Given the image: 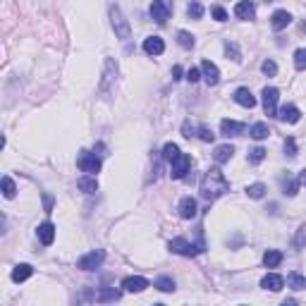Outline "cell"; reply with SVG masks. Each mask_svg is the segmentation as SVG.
<instances>
[{"label":"cell","instance_id":"6da1fadb","mask_svg":"<svg viewBox=\"0 0 306 306\" xmlns=\"http://www.w3.org/2000/svg\"><path fill=\"white\" fill-rule=\"evenodd\" d=\"M228 189H230V182H228V177L222 175L220 168H210L206 175H204V180H201V196L206 198V201H216Z\"/></svg>","mask_w":306,"mask_h":306},{"label":"cell","instance_id":"7a4b0ae2","mask_svg":"<svg viewBox=\"0 0 306 306\" xmlns=\"http://www.w3.org/2000/svg\"><path fill=\"white\" fill-rule=\"evenodd\" d=\"M110 22H112V29H115V36L122 38V41H127L132 36V29H130V22L124 20V14L118 5H110Z\"/></svg>","mask_w":306,"mask_h":306},{"label":"cell","instance_id":"3957f363","mask_svg":"<svg viewBox=\"0 0 306 306\" xmlns=\"http://www.w3.org/2000/svg\"><path fill=\"white\" fill-rule=\"evenodd\" d=\"M170 249L180 256H198V254L206 249V244L204 242H198V244H192V242H186L184 237H177V240L170 242Z\"/></svg>","mask_w":306,"mask_h":306},{"label":"cell","instance_id":"277c9868","mask_svg":"<svg viewBox=\"0 0 306 306\" xmlns=\"http://www.w3.org/2000/svg\"><path fill=\"white\" fill-rule=\"evenodd\" d=\"M76 168H79L82 172H88V175H96V172L100 170V158H96L94 153L82 151V153H79V158H76Z\"/></svg>","mask_w":306,"mask_h":306},{"label":"cell","instance_id":"5b68a950","mask_svg":"<svg viewBox=\"0 0 306 306\" xmlns=\"http://www.w3.org/2000/svg\"><path fill=\"white\" fill-rule=\"evenodd\" d=\"M103 261H106V254L100 252V249H96V252H88L86 256H82V258L76 261V268H79V270H96Z\"/></svg>","mask_w":306,"mask_h":306},{"label":"cell","instance_id":"8992f818","mask_svg":"<svg viewBox=\"0 0 306 306\" xmlns=\"http://www.w3.org/2000/svg\"><path fill=\"white\" fill-rule=\"evenodd\" d=\"M263 110L266 115H278V98H280V91L275 86H266L263 88Z\"/></svg>","mask_w":306,"mask_h":306},{"label":"cell","instance_id":"52a82bcc","mask_svg":"<svg viewBox=\"0 0 306 306\" xmlns=\"http://www.w3.org/2000/svg\"><path fill=\"white\" fill-rule=\"evenodd\" d=\"M172 168H170V175H172V180H182V177L189 172V168H192V158L186 156V153H180L175 160H172Z\"/></svg>","mask_w":306,"mask_h":306},{"label":"cell","instance_id":"ba28073f","mask_svg":"<svg viewBox=\"0 0 306 306\" xmlns=\"http://www.w3.org/2000/svg\"><path fill=\"white\" fill-rule=\"evenodd\" d=\"M151 17L158 24L168 22V17H170V8H168V2H165V0H153L151 2Z\"/></svg>","mask_w":306,"mask_h":306},{"label":"cell","instance_id":"9c48e42d","mask_svg":"<svg viewBox=\"0 0 306 306\" xmlns=\"http://www.w3.org/2000/svg\"><path fill=\"white\" fill-rule=\"evenodd\" d=\"M122 287H124V292H144L148 287V280L142 275H130L122 280Z\"/></svg>","mask_w":306,"mask_h":306},{"label":"cell","instance_id":"30bf717a","mask_svg":"<svg viewBox=\"0 0 306 306\" xmlns=\"http://www.w3.org/2000/svg\"><path fill=\"white\" fill-rule=\"evenodd\" d=\"M196 198H192V196H184L182 201H180V218H184V220H192L194 216H196Z\"/></svg>","mask_w":306,"mask_h":306},{"label":"cell","instance_id":"8fae6325","mask_svg":"<svg viewBox=\"0 0 306 306\" xmlns=\"http://www.w3.org/2000/svg\"><path fill=\"white\" fill-rule=\"evenodd\" d=\"M115 76H118V62L106 60V74H103V84H100V91H103V94H108V88H110V84L115 82Z\"/></svg>","mask_w":306,"mask_h":306},{"label":"cell","instance_id":"7c38bea8","mask_svg":"<svg viewBox=\"0 0 306 306\" xmlns=\"http://www.w3.org/2000/svg\"><path fill=\"white\" fill-rule=\"evenodd\" d=\"M234 14L240 20H254L256 17V5H254L252 0H242V2H237V8H234Z\"/></svg>","mask_w":306,"mask_h":306},{"label":"cell","instance_id":"4fadbf2b","mask_svg":"<svg viewBox=\"0 0 306 306\" xmlns=\"http://www.w3.org/2000/svg\"><path fill=\"white\" fill-rule=\"evenodd\" d=\"M201 72H204V76H206V82L210 84V86H216L220 82V72H218V67L213 65L210 60H204L201 62Z\"/></svg>","mask_w":306,"mask_h":306},{"label":"cell","instance_id":"5bb4252c","mask_svg":"<svg viewBox=\"0 0 306 306\" xmlns=\"http://www.w3.org/2000/svg\"><path fill=\"white\" fill-rule=\"evenodd\" d=\"M290 22H292V14H290L287 10H278V12H273V17H270V26H273L275 32L290 26Z\"/></svg>","mask_w":306,"mask_h":306},{"label":"cell","instance_id":"9a60e30c","mask_svg":"<svg viewBox=\"0 0 306 306\" xmlns=\"http://www.w3.org/2000/svg\"><path fill=\"white\" fill-rule=\"evenodd\" d=\"M220 132H222V136H240L242 132H244V124L242 122H234V120H222L220 122Z\"/></svg>","mask_w":306,"mask_h":306},{"label":"cell","instance_id":"2e32d148","mask_svg":"<svg viewBox=\"0 0 306 306\" xmlns=\"http://www.w3.org/2000/svg\"><path fill=\"white\" fill-rule=\"evenodd\" d=\"M144 50L148 55H160L165 50V44L160 36H148L146 41H144Z\"/></svg>","mask_w":306,"mask_h":306},{"label":"cell","instance_id":"e0dca14e","mask_svg":"<svg viewBox=\"0 0 306 306\" xmlns=\"http://www.w3.org/2000/svg\"><path fill=\"white\" fill-rule=\"evenodd\" d=\"M36 234H38V240L44 242L46 246H50V244H53V240H55V225H53V222H44V225H38Z\"/></svg>","mask_w":306,"mask_h":306},{"label":"cell","instance_id":"ac0fdd59","mask_svg":"<svg viewBox=\"0 0 306 306\" xmlns=\"http://www.w3.org/2000/svg\"><path fill=\"white\" fill-rule=\"evenodd\" d=\"M234 100L240 103L242 108H254V106H256V98H254V94L249 91V88H244V86L234 91Z\"/></svg>","mask_w":306,"mask_h":306},{"label":"cell","instance_id":"d6986e66","mask_svg":"<svg viewBox=\"0 0 306 306\" xmlns=\"http://www.w3.org/2000/svg\"><path fill=\"white\" fill-rule=\"evenodd\" d=\"M282 122H290V124H294V122H299V118H302V112H299V108L296 106H292V103H287L282 110H280V115H278Z\"/></svg>","mask_w":306,"mask_h":306},{"label":"cell","instance_id":"ffe728a7","mask_svg":"<svg viewBox=\"0 0 306 306\" xmlns=\"http://www.w3.org/2000/svg\"><path fill=\"white\" fill-rule=\"evenodd\" d=\"M261 287H266V290H270V292H280L284 287V280L280 278V275H275V273H268L266 278L261 280Z\"/></svg>","mask_w":306,"mask_h":306},{"label":"cell","instance_id":"44dd1931","mask_svg":"<svg viewBox=\"0 0 306 306\" xmlns=\"http://www.w3.org/2000/svg\"><path fill=\"white\" fill-rule=\"evenodd\" d=\"M34 273V268L29 263H20V266H14V270H12V280L14 282H24V280H29Z\"/></svg>","mask_w":306,"mask_h":306},{"label":"cell","instance_id":"7402d4cb","mask_svg":"<svg viewBox=\"0 0 306 306\" xmlns=\"http://www.w3.org/2000/svg\"><path fill=\"white\" fill-rule=\"evenodd\" d=\"M280 263H282V252L268 249V252L263 254V266H266V268H278Z\"/></svg>","mask_w":306,"mask_h":306},{"label":"cell","instance_id":"603a6c76","mask_svg":"<svg viewBox=\"0 0 306 306\" xmlns=\"http://www.w3.org/2000/svg\"><path fill=\"white\" fill-rule=\"evenodd\" d=\"M76 186H79V192H84V194H94L96 189H98V182H96V177H79L76 180Z\"/></svg>","mask_w":306,"mask_h":306},{"label":"cell","instance_id":"cb8c5ba5","mask_svg":"<svg viewBox=\"0 0 306 306\" xmlns=\"http://www.w3.org/2000/svg\"><path fill=\"white\" fill-rule=\"evenodd\" d=\"M232 153H234V148L230 146V144H222V146H218L216 148V153H213V160L218 165H222V163H228L230 158H232Z\"/></svg>","mask_w":306,"mask_h":306},{"label":"cell","instance_id":"d4e9b609","mask_svg":"<svg viewBox=\"0 0 306 306\" xmlns=\"http://www.w3.org/2000/svg\"><path fill=\"white\" fill-rule=\"evenodd\" d=\"M249 134H252L256 142H261V139H266V136L270 134V130H268V124H266V122H256V124H252Z\"/></svg>","mask_w":306,"mask_h":306},{"label":"cell","instance_id":"484cf974","mask_svg":"<svg viewBox=\"0 0 306 306\" xmlns=\"http://www.w3.org/2000/svg\"><path fill=\"white\" fill-rule=\"evenodd\" d=\"M287 287H292V290H306V278L302 273H290L287 275Z\"/></svg>","mask_w":306,"mask_h":306},{"label":"cell","instance_id":"4316f807","mask_svg":"<svg viewBox=\"0 0 306 306\" xmlns=\"http://www.w3.org/2000/svg\"><path fill=\"white\" fill-rule=\"evenodd\" d=\"M177 156H180V148H177V144H165L163 146V158L168 163H172Z\"/></svg>","mask_w":306,"mask_h":306},{"label":"cell","instance_id":"83f0119b","mask_svg":"<svg viewBox=\"0 0 306 306\" xmlns=\"http://www.w3.org/2000/svg\"><path fill=\"white\" fill-rule=\"evenodd\" d=\"M98 302H118L120 299V292L118 290H100L98 294H96Z\"/></svg>","mask_w":306,"mask_h":306},{"label":"cell","instance_id":"f1b7e54d","mask_svg":"<svg viewBox=\"0 0 306 306\" xmlns=\"http://www.w3.org/2000/svg\"><path fill=\"white\" fill-rule=\"evenodd\" d=\"M246 194H249V198H263V194H266V184H261V182L249 184L246 186Z\"/></svg>","mask_w":306,"mask_h":306},{"label":"cell","instance_id":"f546056e","mask_svg":"<svg viewBox=\"0 0 306 306\" xmlns=\"http://www.w3.org/2000/svg\"><path fill=\"white\" fill-rule=\"evenodd\" d=\"M156 287H158L160 292H172V290H175V280L163 275V278H158V280H156Z\"/></svg>","mask_w":306,"mask_h":306},{"label":"cell","instance_id":"4dcf8cb0","mask_svg":"<svg viewBox=\"0 0 306 306\" xmlns=\"http://www.w3.org/2000/svg\"><path fill=\"white\" fill-rule=\"evenodd\" d=\"M2 194H5V198H14V194H17V186L10 177H2Z\"/></svg>","mask_w":306,"mask_h":306},{"label":"cell","instance_id":"1f68e13d","mask_svg":"<svg viewBox=\"0 0 306 306\" xmlns=\"http://www.w3.org/2000/svg\"><path fill=\"white\" fill-rule=\"evenodd\" d=\"M282 189H284V194L294 196L296 189H299V182H296V180H292V177H282Z\"/></svg>","mask_w":306,"mask_h":306},{"label":"cell","instance_id":"d6a6232c","mask_svg":"<svg viewBox=\"0 0 306 306\" xmlns=\"http://www.w3.org/2000/svg\"><path fill=\"white\" fill-rule=\"evenodd\" d=\"M177 41L182 48H194V36L189 32H177Z\"/></svg>","mask_w":306,"mask_h":306},{"label":"cell","instance_id":"836d02e7","mask_svg":"<svg viewBox=\"0 0 306 306\" xmlns=\"http://www.w3.org/2000/svg\"><path fill=\"white\" fill-rule=\"evenodd\" d=\"M263 158H266V148H261V146H256V148H252V151H249V163L258 165Z\"/></svg>","mask_w":306,"mask_h":306},{"label":"cell","instance_id":"e575fe53","mask_svg":"<svg viewBox=\"0 0 306 306\" xmlns=\"http://www.w3.org/2000/svg\"><path fill=\"white\" fill-rule=\"evenodd\" d=\"M186 14H189V17H194V20H201V17H204V8H201V2H189Z\"/></svg>","mask_w":306,"mask_h":306},{"label":"cell","instance_id":"d590c367","mask_svg":"<svg viewBox=\"0 0 306 306\" xmlns=\"http://www.w3.org/2000/svg\"><path fill=\"white\" fill-rule=\"evenodd\" d=\"M294 67L296 70H306V48H299L294 53Z\"/></svg>","mask_w":306,"mask_h":306},{"label":"cell","instance_id":"8d00e7d4","mask_svg":"<svg viewBox=\"0 0 306 306\" xmlns=\"http://www.w3.org/2000/svg\"><path fill=\"white\" fill-rule=\"evenodd\" d=\"M196 136L201 139V142H213V139H216V134L208 130V127H204V124H201V127H196Z\"/></svg>","mask_w":306,"mask_h":306},{"label":"cell","instance_id":"74e56055","mask_svg":"<svg viewBox=\"0 0 306 306\" xmlns=\"http://www.w3.org/2000/svg\"><path fill=\"white\" fill-rule=\"evenodd\" d=\"M261 70H263V74H268V76L278 74V65H275L273 60H266V62L261 65Z\"/></svg>","mask_w":306,"mask_h":306},{"label":"cell","instance_id":"f35d334b","mask_svg":"<svg viewBox=\"0 0 306 306\" xmlns=\"http://www.w3.org/2000/svg\"><path fill=\"white\" fill-rule=\"evenodd\" d=\"M284 151H287V156L290 158H294L296 156V144H294V139L290 136V139H284Z\"/></svg>","mask_w":306,"mask_h":306},{"label":"cell","instance_id":"ab89813d","mask_svg":"<svg viewBox=\"0 0 306 306\" xmlns=\"http://www.w3.org/2000/svg\"><path fill=\"white\" fill-rule=\"evenodd\" d=\"M225 53L232 55V60H234V62H240V60H242V58H240V50H237V46H234V44H228V46H225Z\"/></svg>","mask_w":306,"mask_h":306},{"label":"cell","instance_id":"60d3db41","mask_svg":"<svg viewBox=\"0 0 306 306\" xmlns=\"http://www.w3.org/2000/svg\"><path fill=\"white\" fill-rule=\"evenodd\" d=\"M210 14H213V17H216L218 22H225V20H228V12L222 10V8H218V5H216V8L210 10Z\"/></svg>","mask_w":306,"mask_h":306},{"label":"cell","instance_id":"b9f144b4","mask_svg":"<svg viewBox=\"0 0 306 306\" xmlns=\"http://www.w3.org/2000/svg\"><path fill=\"white\" fill-rule=\"evenodd\" d=\"M304 244H306V228H302L299 230V234H296V240H294V246L296 249H302Z\"/></svg>","mask_w":306,"mask_h":306},{"label":"cell","instance_id":"7bdbcfd3","mask_svg":"<svg viewBox=\"0 0 306 306\" xmlns=\"http://www.w3.org/2000/svg\"><path fill=\"white\" fill-rule=\"evenodd\" d=\"M186 79H189V82L194 84V82H198V79H201V72H198L196 67H192V70L186 72Z\"/></svg>","mask_w":306,"mask_h":306},{"label":"cell","instance_id":"ee69618b","mask_svg":"<svg viewBox=\"0 0 306 306\" xmlns=\"http://www.w3.org/2000/svg\"><path fill=\"white\" fill-rule=\"evenodd\" d=\"M44 204H46V213H50V210H53V198L46 194V196H44Z\"/></svg>","mask_w":306,"mask_h":306},{"label":"cell","instance_id":"f6af8a7d","mask_svg":"<svg viewBox=\"0 0 306 306\" xmlns=\"http://www.w3.org/2000/svg\"><path fill=\"white\" fill-rule=\"evenodd\" d=\"M180 76H182V67L175 65L172 67V79H180Z\"/></svg>","mask_w":306,"mask_h":306},{"label":"cell","instance_id":"bcb514c9","mask_svg":"<svg viewBox=\"0 0 306 306\" xmlns=\"http://www.w3.org/2000/svg\"><path fill=\"white\" fill-rule=\"evenodd\" d=\"M299 182H302V184H306V168L299 172Z\"/></svg>","mask_w":306,"mask_h":306}]
</instances>
